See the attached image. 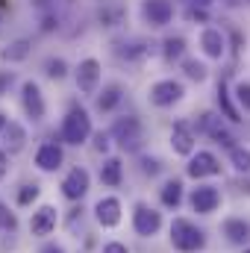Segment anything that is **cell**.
<instances>
[{
	"label": "cell",
	"mask_w": 250,
	"mask_h": 253,
	"mask_svg": "<svg viewBox=\"0 0 250 253\" xmlns=\"http://www.w3.org/2000/svg\"><path fill=\"white\" fill-rule=\"evenodd\" d=\"M109 135L115 138V144L124 150V153H135V150H141V144H144V126L141 121L135 118V115H124V118H118L112 129H109Z\"/></svg>",
	"instance_id": "obj_3"
},
{
	"label": "cell",
	"mask_w": 250,
	"mask_h": 253,
	"mask_svg": "<svg viewBox=\"0 0 250 253\" xmlns=\"http://www.w3.org/2000/svg\"><path fill=\"white\" fill-rule=\"evenodd\" d=\"M230 162H233L236 171L250 174V150L248 147H230Z\"/></svg>",
	"instance_id": "obj_27"
},
{
	"label": "cell",
	"mask_w": 250,
	"mask_h": 253,
	"mask_svg": "<svg viewBox=\"0 0 250 253\" xmlns=\"http://www.w3.org/2000/svg\"><path fill=\"white\" fill-rule=\"evenodd\" d=\"M0 21H3V18H0Z\"/></svg>",
	"instance_id": "obj_43"
},
{
	"label": "cell",
	"mask_w": 250,
	"mask_h": 253,
	"mask_svg": "<svg viewBox=\"0 0 250 253\" xmlns=\"http://www.w3.org/2000/svg\"><path fill=\"white\" fill-rule=\"evenodd\" d=\"M21 106H24L27 118H33V121H42L47 115V103H44V94L36 80H27L21 85Z\"/></svg>",
	"instance_id": "obj_8"
},
{
	"label": "cell",
	"mask_w": 250,
	"mask_h": 253,
	"mask_svg": "<svg viewBox=\"0 0 250 253\" xmlns=\"http://www.w3.org/2000/svg\"><path fill=\"white\" fill-rule=\"evenodd\" d=\"M121 180H124V165H121L118 156H109V159L100 165V183L109 186V189H118Z\"/></svg>",
	"instance_id": "obj_20"
},
{
	"label": "cell",
	"mask_w": 250,
	"mask_h": 253,
	"mask_svg": "<svg viewBox=\"0 0 250 253\" xmlns=\"http://www.w3.org/2000/svg\"><path fill=\"white\" fill-rule=\"evenodd\" d=\"M186 171H188V177H194V180L215 177V174H221V162H218L215 153H209V150H197V153H191V162H188Z\"/></svg>",
	"instance_id": "obj_11"
},
{
	"label": "cell",
	"mask_w": 250,
	"mask_h": 253,
	"mask_svg": "<svg viewBox=\"0 0 250 253\" xmlns=\"http://www.w3.org/2000/svg\"><path fill=\"white\" fill-rule=\"evenodd\" d=\"M215 0H191V6H203V9H209Z\"/></svg>",
	"instance_id": "obj_40"
},
{
	"label": "cell",
	"mask_w": 250,
	"mask_h": 253,
	"mask_svg": "<svg viewBox=\"0 0 250 253\" xmlns=\"http://www.w3.org/2000/svg\"><path fill=\"white\" fill-rule=\"evenodd\" d=\"M56 221H59V209L50 206V203H44V206H39V209L33 212V218H30V233L39 236V239H44V236H50V233L56 230Z\"/></svg>",
	"instance_id": "obj_10"
},
{
	"label": "cell",
	"mask_w": 250,
	"mask_h": 253,
	"mask_svg": "<svg viewBox=\"0 0 250 253\" xmlns=\"http://www.w3.org/2000/svg\"><path fill=\"white\" fill-rule=\"evenodd\" d=\"M218 106H221V112H224L227 121H233V124L242 121V115H239V109L233 106V97H230V91H227L224 83H218Z\"/></svg>",
	"instance_id": "obj_24"
},
{
	"label": "cell",
	"mask_w": 250,
	"mask_h": 253,
	"mask_svg": "<svg viewBox=\"0 0 250 253\" xmlns=\"http://www.w3.org/2000/svg\"><path fill=\"white\" fill-rule=\"evenodd\" d=\"M188 203H191V209L197 215H212L221 206V191L215 189V186H197V189H191Z\"/></svg>",
	"instance_id": "obj_12"
},
{
	"label": "cell",
	"mask_w": 250,
	"mask_h": 253,
	"mask_svg": "<svg viewBox=\"0 0 250 253\" xmlns=\"http://www.w3.org/2000/svg\"><path fill=\"white\" fill-rule=\"evenodd\" d=\"M42 194V189L36 186V183H27V186H21V191H18V206H30L36 197Z\"/></svg>",
	"instance_id": "obj_30"
},
{
	"label": "cell",
	"mask_w": 250,
	"mask_h": 253,
	"mask_svg": "<svg viewBox=\"0 0 250 253\" xmlns=\"http://www.w3.org/2000/svg\"><path fill=\"white\" fill-rule=\"evenodd\" d=\"M171 147L180 156H191L194 153V129L186 121H177L174 124V129H171Z\"/></svg>",
	"instance_id": "obj_17"
},
{
	"label": "cell",
	"mask_w": 250,
	"mask_h": 253,
	"mask_svg": "<svg viewBox=\"0 0 250 253\" xmlns=\"http://www.w3.org/2000/svg\"><path fill=\"white\" fill-rule=\"evenodd\" d=\"M115 53L126 62H135V59L147 56V44L144 42H124V44H115Z\"/></svg>",
	"instance_id": "obj_25"
},
{
	"label": "cell",
	"mask_w": 250,
	"mask_h": 253,
	"mask_svg": "<svg viewBox=\"0 0 250 253\" xmlns=\"http://www.w3.org/2000/svg\"><path fill=\"white\" fill-rule=\"evenodd\" d=\"M6 171H9V153L0 147V180L6 177Z\"/></svg>",
	"instance_id": "obj_38"
},
{
	"label": "cell",
	"mask_w": 250,
	"mask_h": 253,
	"mask_svg": "<svg viewBox=\"0 0 250 253\" xmlns=\"http://www.w3.org/2000/svg\"><path fill=\"white\" fill-rule=\"evenodd\" d=\"M183 74H186L188 80H194V83H203L206 77H209V68L200 62V59H183Z\"/></svg>",
	"instance_id": "obj_26"
},
{
	"label": "cell",
	"mask_w": 250,
	"mask_h": 253,
	"mask_svg": "<svg viewBox=\"0 0 250 253\" xmlns=\"http://www.w3.org/2000/svg\"><path fill=\"white\" fill-rule=\"evenodd\" d=\"M245 253H250V248H248V251H245Z\"/></svg>",
	"instance_id": "obj_42"
},
{
	"label": "cell",
	"mask_w": 250,
	"mask_h": 253,
	"mask_svg": "<svg viewBox=\"0 0 250 253\" xmlns=\"http://www.w3.org/2000/svg\"><path fill=\"white\" fill-rule=\"evenodd\" d=\"M141 18L147 27L162 30L174 21V3L171 0H141Z\"/></svg>",
	"instance_id": "obj_7"
},
{
	"label": "cell",
	"mask_w": 250,
	"mask_h": 253,
	"mask_svg": "<svg viewBox=\"0 0 250 253\" xmlns=\"http://www.w3.org/2000/svg\"><path fill=\"white\" fill-rule=\"evenodd\" d=\"M30 50H33V42H30V39H15V42H9V44L0 47V59L9 62V65L24 62V59L30 56Z\"/></svg>",
	"instance_id": "obj_18"
},
{
	"label": "cell",
	"mask_w": 250,
	"mask_h": 253,
	"mask_svg": "<svg viewBox=\"0 0 250 253\" xmlns=\"http://www.w3.org/2000/svg\"><path fill=\"white\" fill-rule=\"evenodd\" d=\"M186 18L188 21H197V24H206V21H209V12H206L203 6H191L186 12Z\"/></svg>",
	"instance_id": "obj_33"
},
{
	"label": "cell",
	"mask_w": 250,
	"mask_h": 253,
	"mask_svg": "<svg viewBox=\"0 0 250 253\" xmlns=\"http://www.w3.org/2000/svg\"><path fill=\"white\" fill-rule=\"evenodd\" d=\"M109 144H112V135H109V132H97V135H94V147H97L100 153H106Z\"/></svg>",
	"instance_id": "obj_35"
},
{
	"label": "cell",
	"mask_w": 250,
	"mask_h": 253,
	"mask_svg": "<svg viewBox=\"0 0 250 253\" xmlns=\"http://www.w3.org/2000/svg\"><path fill=\"white\" fill-rule=\"evenodd\" d=\"M88 189H91V177H88V171L85 168H71L68 174H65L62 180V194L68 197V200H83L85 194H88Z\"/></svg>",
	"instance_id": "obj_9"
},
{
	"label": "cell",
	"mask_w": 250,
	"mask_h": 253,
	"mask_svg": "<svg viewBox=\"0 0 250 253\" xmlns=\"http://www.w3.org/2000/svg\"><path fill=\"white\" fill-rule=\"evenodd\" d=\"M0 230H3V233H15V230H18V215H15L3 200H0Z\"/></svg>",
	"instance_id": "obj_29"
},
{
	"label": "cell",
	"mask_w": 250,
	"mask_h": 253,
	"mask_svg": "<svg viewBox=\"0 0 250 253\" xmlns=\"http://www.w3.org/2000/svg\"><path fill=\"white\" fill-rule=\"evenodd\" d=\"M212 138H215V141H218V144H224V147H236V144H233V141H236V138H233V135H230V132H227V129H224V126H218V129H215V132H212Z\"/></svg>",
	"instance_id": "obj_34"
},
{
	"label": "cell",
	"mask_w": 250,
	"mask_h": 253,
	"mask_svg": "<svg viewBox=\"0 0 250 253\" xmlns=\"http://www.w3.org/2000/svg\"><path fill=\"white\" fill-rule=\"evenodd\" d=\"M39 253H65V248H62V245H56V242H47Z\"/></svg>",
	"instance_id": "obj_39"
},
{
	"label": "cell",
	"mask_w": 250,
	"mask_h": 253,
	"mask_svg": "<svg viewBox=\"0 0 250 253\" xmlns=\"http://www.w3.org/2000/svg\"><path fill=\"white\" fill-rule=\"evenodd\" d=\"M162 56H165V62H183L186 59V39L183 36H165Z\"/></svg>",
	"instance_id": "obj_22"
},
{
	"label": "cell",
	"mask_w": 250,
	"mask_h": 253,
	"mask_svg": "<svg viewBox=\"0 0 250 253\" xmlns=\"http://www.w3.org/2000/svg\"><path fill=\"white\" fill-rule=\"evenodd\" d=\"M100 253H129V248L121 245V242H109V245H103V251Z\"/></svg>",
	"instance_id": "obj_37"
},
{
	"label": "cell",
	"mask_w": 250,
	"mask_h": 253,
	"mask_svg": "<svg viewBox=\"0 0 250 253\" xmlns=\"http://www.w3.org/2000/svg\"><path fill=\"white\" fill-rule=\"evenodd\" d=\"M121 100H124V88H121L118 83H109V85H103V91L97 94L94 106H97V112H112V109H118Z\"/></svg>",
	"instance_id": "obj_19"
},
{
	"label": "cell",
	"mask_w": 250,
	"mask_h": 253,
	"mask_svg": "<svg viewBox=\"0 0 250 253\" xmlns=\"http://www.w3.org/2000/svg\"><path fill=\"white\" fill-rule=\"evenodd\" d=\"M9 124V118H6V115H3V112H0V129H3V126Z\"/></svg>",
	"instance_id": "obj_41"
},
{
	"label": "cell",
	"mask_w": 250,
	"mask_h": 253,
	"mask_svg": "<svg viewBox=\"0 0 250 253\" xmlns=\"http://www.w3.org/2000/svg\"><path fill=\"white\" fill-rule=\"evenodd\" d=\"M162 171V162L156 159V156H141V174H147V177H156Z\"/></svg>",
	"instance_id": "obj_32"
},
{
	"label": "cell",
	"mask_w": 250,
	"mask_h": 253,
	"mask_svg": "<svg viewBox=\"0 0 250 253\" xmlns=\"http://www.w3.org/2000/svg\"><path fill=\"white\" fill-rule=\"evenodd\" d=\"M12 83H15V74L12 71H0V94H6Z\"/></svg>",
	"instance_id": "obj_36"
},
{
	"label": "cell",
	"mask_w": 250,
	"mask_h": 253,
	"mask_svg": "<svg viewBox=\"0 0 250 253\" xmlns=\"http://www.w3.org/2000/svg\"><path fill=\"white\" fill-rule=\"evenodd\" d=\"M224 236L233 245H245V242H250V224L242 221V218H227L224 221Z\"/></svg>",
	"instance_id": "obj_21"
},
{
	"label": "cell",
	"mask_w": 250,
	"mask_h": 253,
	"mask_svg": "<svg viewBox=\"0 0 250 253\" xmlns=\"http://www.w3.org/2000/svg\"><path fill=\"white\" fill-rule=\"evenodd\" d=\"M159 200H162V206H168V209H177L180 203H183V183L180 180H168L162 191H159Z\"/></svg>",
	"instance_id": "obj_23"
},
{
	"label": "cell",
	"mask_w": 250,
	"mask_h": 253,
	"mask_svg": "<svg viewBox=\"0 0 250 253\" xmlns=\"http://www.w3.org/2000/svg\"><path fill=\"white\" fill-rule=\"evenodd\" d=\"M200 50L209 59H221L227 53V36L218 27H203L200 30Z\"/></svg>",
	"instance_id": "obj_13"
},
{
	"label": "cell",
	"mask_w": 250,
	"mask_h": 253,
	"mask_svg": "<svg viewBox=\"0 0 250 253\" xmlns=\"http://www.w3.org/2000/svg\"><path fill=\"white\" fill-rule=\"evenodd\" d=\"M132 230L141 236V239H150L162 230V212L150 209L147 203H135L132 206Z\"/></svg>",
	"instance_id": "obj_5"
},
{
	"label": "cell",
	"mask_w": 250,
	"mask_h": 253,
	"mask_svg": "<svg viewBox=\"0 0 250 253\" xmlns=\"http://www.w3.org/2000/svg\"><path fill=\"white\" fill-rule=\"evenodd\" d=\"M171 245L180 253H197V251L206 248V236L188 218H174L171 221Z\"/></svg>",
	"instance_id": "obj_2"
},
{
	"label": "cell",
	"mask_w": 250,
	"mask_h": 253,
	"mask_svg": "<svg viewBox=\"0 0 250 253\" xmlns=\"http://www.w3.org/2000/svg\"><path fill=\"white\" fill-rule=\"evenodd\" d=\"M236 100H239V106L250 112V83L248 80H242V83H236Z\"/></svg>",
	"instance_id": "obj_31"
},
{
	"label": "cell",
	"mask_w": 250,
	"mask_h": 253,
	"mask_svg": "<svg viewBox=\"0 0 250 253\" xmlns=\"http://www.w3.org/2000/svg\"><path fill=\"white\" fill-rule=\"evenodd\" d=\"M147 97H150L153 106L168 109V106H174V103H180V100L186 97V88H183V83H177V80H159V83L150 85Z\"/></svg>",
	"instance_id": "obj_4"
},
{
	"label": "cell",
	"mask_w": 250,
	"mask_h": 253,
	"mask_svg": "<svg viewBox=\"0 0 250 253\" xmlns=\"http://www.w3.org/2000/svg\"><path fill=\"white\" fill-rule=\"evenodd\" d=\"M94 218H97V224L106 227V230L118 227V224H121V200H118V197H100L97 206H94Z\"/></svg>",
	"instance_id": "obj_15"
},
{
	"label": "cell",
	"mask_w": 250,
	"mask_h": 253,
	"mask_svg": "<svg viewBox=\"0 0 250 253\" xmlns=\"http://www.w3.org/2000/svg\"><path fill=\"white\" fill-rule=\"evenodd\" d=\"M100 59H94V56H85L83 62L74 68V80H77V88L83 91V94H97V88H100Z\"/></svg>",
	"instance_id": "obj_6"
},
{
	"label": "cell",
	"mask_w": 250,
	"mask_h": 253,
	"mask_svg": "<svg viewBox=\"0 0 250 253\" xmlns=\"http://www.w3.org/2000/svg\"><path fill=\"white\" fill-rule=\"evenodd\" d=\"M62 162H65V153L56 141H44V144L36 150V168H39V171H47V174H50V171H59Z\"/></svg>",
	"instance_id": "obj_14"
},
{
	"label": "cell",
	"mask_w": 250,
	"mask_h": 253,
	"mask_svg": "<svg viewBox=\"0 0 250 253\" xmlns=\"http://www.w3.org/2000/svg\"><path fill=\"white\" fill-rule=\"evenodd\" d=\"M59 138L71 147H80V144H85L91 138V118H88V112L83 106L74 103L68 109V115L62 118V126H59Z\"/></svg>",
	"instance_id": "obj_1"
},
{
	"label": "cell",
	"mask_w": 250,
	"mask_h": 253,
	"mask_svg": "<svg viewBox=\"0 0 250 253\" xmlns=\"http://www.w3.org/2000/svg\"><path fill=\"white\" fill-rule=\"evenodd\" d=\"M68 71H71V68H68V62H65L62 56H50V59L44 62V74H47L50 80H65Z\"/></svg>",
	"instance_id": "obj_28"
},
{
	"label": "cell",
	"mask_w": 250,
	"mask_h": 253,
	"mask_svg": "<svg viewBox=\"0 0 250 253\" xmlns=\"http://www.w3.org/2000/svg\"><path fill=\"white\" fill-rule=\"evenodd\" d=\"M0 147L6 150V153H18V150H24V144H27V129L24 124H18V121H9V124L0 129Z\"/></svg>",
	"instance_id": "obj_16"
}]
</instances>
